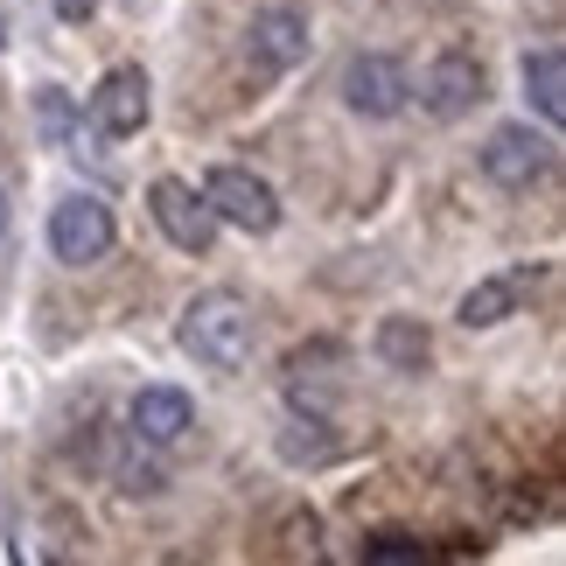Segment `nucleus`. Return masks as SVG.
Segmentation results:
<instances>
[{
  "mask_svg": "<svg viewBox=\"0 0 566 566\" xmlns=\"http://www.w3.org/2000/svg\"><path fill=\"white\" fill-rule=\"evenodd\" d=\"M176 343L203 364V371H245L252 343H259V322H252V301L231 294V287H210L196 294L182 322H176Z\"/></svg>",
  "mask_w": 566,
  "mask_h": 566,
  "instance_id": "obj_1",
  "label": "nucleus"
},
{
  "mask_svg": "<svg viewBox=\"0 0 566 566\" xmlns=\"http://www.w3.org/2000/svg\"><path fill=\"white\" fill-rule=\"evenodd\" d=\"M113 245H119V217H113V203H105V196L71 189V196L50 210V252L63 259V266H98Z\"/></svg>",
  "mask_w": 566,
  "mask_h": 566,
  "instance_id": "obj_2",
  "label": "nucleus"
},
{
  "mask_svg": "<svg viewBox=\"0 0 566 566\" xmlns=\"http://www.w3.org/2000/svg\"><path fill=\"white\" fill-rule=\"evenodd\" d=\"M203 203H210L217 224H231V231H245V238L280 231V196H273V182L252 176V168H238V161H224V168H210V176H203Z\"/></svg>",
  "mask_w": 566,
  "mask_h": 566,
  "instance_id": "obj_3",
  "label": "nucleus"
},
{
  "mask_svg": "<svg viewBox=\"0 0 566 566\" xmlns=\"http://www.w3.org/2000/svg\"><path fill=\"white\" fill-rule=\"evenodd\" d=\"M147 210H155V224H161V238L176 252H189V259H203L210 245H217V217H210V203H203V189H189L182 176H155L147 182Z\"/></svg>",
  "mask_w": 566,
  "mask_h": 566,
  "instance_id": "obj_4",
  "label": "nucleus"
},
{
  "mask_svg": "<svg viewBox=\"0 0 566 566\" xmlns=\"http://www.w3.org/2000/svg\"><path fill=\"white\" fill-rule=\"evenodd\" d=\"M412 92H420V113H427L433 126L469 119L475 105L490 98V92H483V63H475L469 50H441V56L420 71V84H412Z\"/></svg>",
  "mask_w": 566,
  "mask_h": 566,
  "instance_id": "obj_5",
  "label": "nucleus"
},
{
  "mask_svg": "<svg viewBox=\"0 0 566 566\" xmlns=\"http://www.w3.org/2000/svg\"><path fill=\"white\" fill-rule=\"evenodd\" d=\"M343 105H350L357 119H399L406 105H412V77H406V63L399 56H385V50H364L343 63Z\"/></svg>",
  "mask_w": 566,
  "mask_h": 566,
  "instance_id": "obj_6",
  "label": "nucleus"
},
{
  "mask_svg": "<svg viewBox=\"0 0 566 566\" xmlns=\"http://www.w3.org/2000/svg\"><path fill=\"white\" fill-rule=\"evenodd\" d=\"M315 50V35H308V14L301 8H259L252 14V29H245V63L259 77H287L301 71Z\"/></svg>",
  "mask_w": 566,
  "mask_h": 566,
  "instance_id": "obj_7",
  "label": "nucleus"
},
{
  "mask_svg": "<svg viewBox=\"0 0 566 566\" xmlns=\"http://www.w3.org/2000/svg\"><path fill=\"white\" fill-rule=\"evenodd\" d=\"M84 119H92V134H105V140H134L147 126V71L140 63H113V71L98 77V92L84 98Z\"/></svg>",
  "mask_w": 566,
  "mask_h": 566,
  "instance_id": "obj_8",
  "label": "nucleus"
},
{
  "mask_svg": "<svg viewBox=\"0 0 566 566\" xmlns=\"http://www.w3.org/2000/svg\"><path fill=\"white\" fill-rule=\"evenodd\" d=\"M553 168V140L546 134H532L525 119H511V126H496L490 147H483V176L496 189H532L538 176Z\"/></svg>",
  "mask_w": 566,
  "mask_h": 566,
  "instance_id": "obj_9",
  "label": "nucleus"
},
{
  "mask_svg": "<svg viewBox=\"0 0 566 566\" xmlns=\"http://www.w3.org/2000/svg\"><path fill=\"white\" fill-rule=\"evenodd\" d=\"M189 427H196V406L176 385H140L134 406H126V433H134L140 448H182Z\"/></svg>",
  "mask_w": 566,
  "mask_h": 566,
  "instance_id": "obj_10",
  "label": "nucleus"
},
{
  "mask_svg": "<svg viewBox=\"0 0 566 566\" xmlns=\"http://www.w3.org/2000/svg\"><path fill=\"white\" fill-rule=\"evenodd\" d=\"M336 364H343V343H308V350L287 357V399H294V412H329V399L343 391Z\"/></svg>",
  "mask_w": 566,
  "mask_h": 566,
  "instance_id": "obj_11",
  "label": "nucleus"
},
{
  "mask_svg": "<svg viewBox=\"0 0 566 566\" xmlns=\"http://www.w3.org/2000/svg\"><path fill=\"white\" fill-rule=\"evenodd\" d=\"M532 280L538 273H490V280H475V287L462 294V308H454V322H462V329H496V322H511Z\"/></svg>",
  "mask_w": 566,
  "mask_h": 566,
  "instance_id": "obj_12",
  "label": "nucleus"
},
{
  "mask_svg": "<svg viewBox=\"0 0 566 566\" xmlns=\"http://www.w3.org/2000/svg\"><path fill=\"white\" fill-rule=\"evenodd\" d=\"M371 350H378L385 371L420 378L427 364H433V336H427V322H420V315H385V322H378V336H371Z\"/></svg>",
  "mask_w": 566,
  "mask_h": 566,
  "instance_id": "obj_13",
  "label": "nucleus"
},
{
  "mask_svg": "<svg viewBox=\"0 0 566 566\" xmlns=\"http://www.w3.org/2000/svg\"><path fill=\"white\" fill-rule=\"evenodd\" d=\"M517 77H525V98H532V113L559 126L566 119V56L553 50V42H538V50H525V63H517Z\"/></svg>",
  "mask_w": 566,
  "mask_h": 566,
  "instance_id": "obj_14",
  "label": "nucleus"
},
{
  "mask_svg": "<svg viewBox=\"0 0 566 566\" xmlns=\"http://www.w3.org/2000/svg\"><path fill=\"white\" fill-rule=\"evenodd\" d=\"M357 559H364V566H427L433 546H427L420 532L385 525V532H364V538H357Z\"/></svg>",
  "mask_w": 566,
  "mask_h": 566,
  "instance_id": "obj_15",
  "label": "nucleus"
},
{
  "mask_svg": "<svg viewBox=\"0 0 566 566\" xmlns=\"http://www.w3.org/2000/svg\"><path fill=\"white\" fill-rule=\"evenodd\" d=\"M77 126H84V113L71 105V92H63V84H42V92H35V134H42V147H71Z\"/></svg>",
  "mask_w": 566,
  "mask_h": 566,
  "instance_id": "obj_16",
  "label": "nucleus"
},
{
  "mask_svg": "<svg viewBox=\"0 0 566 566\" xmlns=\"http://www.w3.org/2000/svg\"><path fill=\"white\" fill-rule=\"evenodd\" d=\"M161 483H168V475L155 462H126L119 469V496H161Z\"/></svg>",
  "mask_w": 566,
  "mask_h": 566,
  "instance_id": "obj_17",
  "label": "nucleus"
},
{
  "mask_svg": "<svg viewBox=\"0 0 566 566\" xmlns=\"http://www.w3.org/2000/svg\"><path fill=\"white\" fill-rule=\"evenodd\" d=\"M50 8H56V21H71V29H84V21H92V14L105 8V0H50Z\"/></svg>",
  "mask_w": 566,
  "mask_h": 566,
  "instance_id": "obj_18",
  "label": "nucleus"
},
{
  "mask_svg": "<svg viewBox=\"0 0 566 566\" xmlns=\"http://www.w3.org/2000/svg\"><path fill=\"white\" fill-rule=\"evenodd\" d=\"M8 224H14V210H8V196H0V238H8Z\"/></svg>",
  "mask_w": 566,
  "mask_h": 566,
  "instance_id": "obj_19",
  "label": "nucleus"
},
{
  "mask_svg": "<svg viewBox=\"0 0 566 566\" xmlns=\"http://www.w3.org/2000/svg\"><path fill=\"white\" fill-rule=\"evenodd\" d=\"M0 50H8V14H0Z\"/></svg>",
  "mask_w": 566,
  "mask_h": 566,
  "instance_id": "obj_20",
  "label": "nucleus"
}]
</instances>
